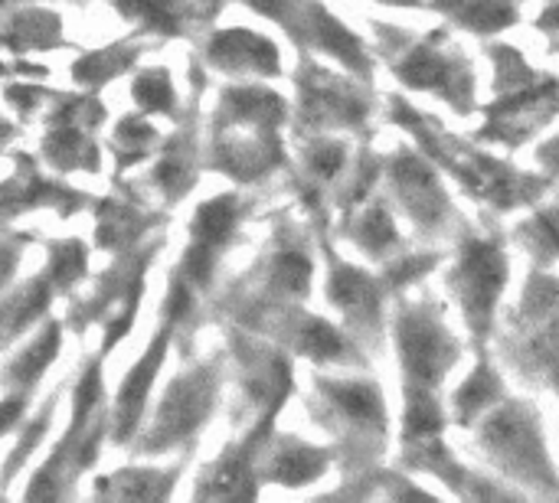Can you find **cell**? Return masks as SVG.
<instances>
[{
	"instance_id": "6da1fadb",
	"label": "cell",
	"mask_w": 559,
	"mask_h": 503,
	"mask_svg": "<svg viewBox=\"0 0 559 503\" xmlns=\"http://www.w3.org/2000/svg\"><path fill=\"white\" fill-rule=\"evenodd\" d=\"M160 344H164V340H160ZM160 344H154V350L144 357V363L131 373V380H128V386H124V396H121V426H128V419H134L138 409H141L144 390H147V383H151V376H154V367L160 363Z\"/></svg>"
},
{
	"instance_id": "7a4b0ae2",
	"label": "cell",
	"mask_w": 559,
	"mask_h": 503,
	"mask_svg": "<svg viewBox=\"0 0 559 503\" xmlns=\"http://www.w3.org/2000/svg\"><path fill=\"white\" fill-rule=\"evenodd\" d=\"M233 216H236V203L226 196V200H216L210 206L200 209V232L206 239H223L233 226Z\"/></svg>"
},
{
	"instance_id": "3957f363",
	"label": "cell",
	"mask_w": 559,
	"mask_h": 503,
	"mask_svg": "<svg viewBox=\"0 0 559 503\" xmlns=\"http://www.w3.org/2000/svg\"><path fill=\"white\" fill-rule=\"evenodd\" d=\"M318 468H321V462H318L311 452H288V455L278 458L275 475H278L282 481H308V478L318 475Z\"/></svg>"
},
{
	"instance_id": "277c9868",
	"label": "cell",
	"mask_w": 559,
	"mask_h": 503,
	"mask_svg": "<svg viewBox=\"0 0 559 503\" xmlns=\"http://www.w3.org/2000/svg\"><path fill=\"white\" fill-rule=\"evenodd\" d=\"M465 20L475 23V26H481V29H491V26L508 23L511 20V10L501 0H472L468 10H465Z\"/></svg>"
},
{
	"instance_id": "5b68a950",
	"label": "cell",
	"mask_w": 559,
	"mask_h": 503,
	"mask_svg": "<svg viewBox=\"0 0 559 503\" xmlns=\"http://www.w3.org/2000/svg\"><path fill=\"white\" fill-rule=\"evenodd\" d=\"M138 98L147 105V108H164L170 101V88H167V79L164 75H144L138 82Z\"/></svg>"
},
{
	"instance_id": "8992f818",
	"label": "cell",
	"mask_w": 559,
	"mask_h": 503,
	"mask_svg": "<svg viewBox=\"0 0 559 503\" xmlns=\"http://www.w3.org/2000/svg\"><path fill=\"white\" fill-rule=\"evenodd\" d=\"M308 344H311V350H314L318 357H331V354L341 350L337 334H334L328 324H321V321H314V324L308 327Z\"/></svg>"
},
{
	"instance_id": "52a82bcc",
	"label": "cell",
	"mask_w": 559,
	"mask_h": 503,
	"mask_svg": "<svg viewBox=\"0 0 559 503\" xmlns=\"http://www.w3.org/2000/svg\"><path fill=\"white\" fill-rule=\"evenodd\" d=\"M341 403L357 412V416H377V396L367 386H354V390H341Z\"/></svg>"
},
{
	"instance_id": "ba28073f",
	"label": "cell",
	"mask_w": 559,
	"mask_h": 503,
	"mask_svg": "<svg viewBox=\"0 0 559 503\" xmlns=\"http://www.w3.org/2000/svg\"><path fill=\"white\" fill-rule=\"evenodd\" d=\"M491 393H495V383H491V380H488V373L481 370V373L465 386V393H462V406H465V409H468V406L475 409V406H481Z\"/></svg>"
},
{
	"instance_id": "9c48e42d",
	"label": "cell",
	"mask_w": 559,
	"mask_h": 503,
	"mask_svg": "<svg viewBox=\"0 0 559 503\" xmlns=\"http://www.w3.org/2000/svg\"><path fill=\"white\" fill-rule=\"evenodd\" d=\"M95 396H98V376H95V370L85 376V383L79 386V396H75V412L82 416L92 403H95Z\"/></svg>"
}]
</instances>
